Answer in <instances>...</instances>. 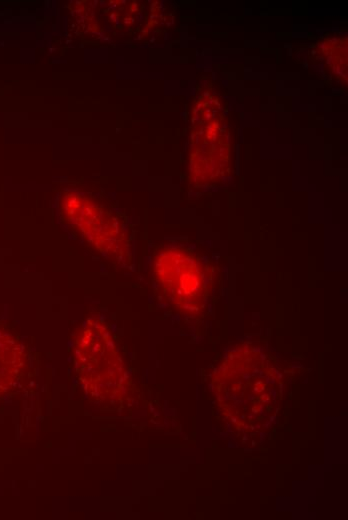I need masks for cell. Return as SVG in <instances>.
Masks as SVG:
<instances>
[{
	"label": "cell",
	"mask_w": 348,
	"mask_h": 520,
	"mask_svg": "<svg viewBox=\"0 0 348 520\" xmlns=\"http://www.w3.org/2000/svg\"><path fill=\"white\" fill-rule=\"evenodd\" d=\"M73 361L78 379L92 400L106 402L119 396L125 381L124 365L102 320L89 318L78 328L73 341Z\"/></svg>",
	"instance_id": "1"
},
{
	"label": "cell",
	"mask_w": 348,
	"mask_h": 520,
	"mask_svg": "<svg viewBox=\"0 0 348 520\" xmlns=\"http://www.w3.org/2000/svg\"><path fill=\"white\" fill-rule=\"evenodd\" d=\"M62 207L68 222L95 250L111 260L124 259L127 254L124 231L107 211L78 194L66 195Z\"/></svg>",
	"instance_id": "2"
},
{
	"label": "cell",
	"mask_w": 348,
	"mask_h": 520,
	"mask_svg": "<svg viewBox=\"0 0 348 520\" xmlns=\"http://www.w3.org/2000/svg\"><path fill=\"white\" fill-rule=\"evenodd\" d=\"M154 272L166 298L182 310L200 306L203 281L196 261L177 248L162 250L155 259Z\"/></svg>",
	"instance_id": "3"
},
{
	"label": "cell",
	"mask_w": 348,
	"mask_h": 520,
	"mask_svg": "<svg viewBox=\"0 0 348 520\" xmlns=\"http://www.w3.org/2000/svg\"><path fill=\"white\" fill-rule=\"evenodd\" d=\"M24 365V355L18 341L0 331V393L8 390L18 378Z\"/></svg>",
	"instance_id": "4"
}]
</instances>
